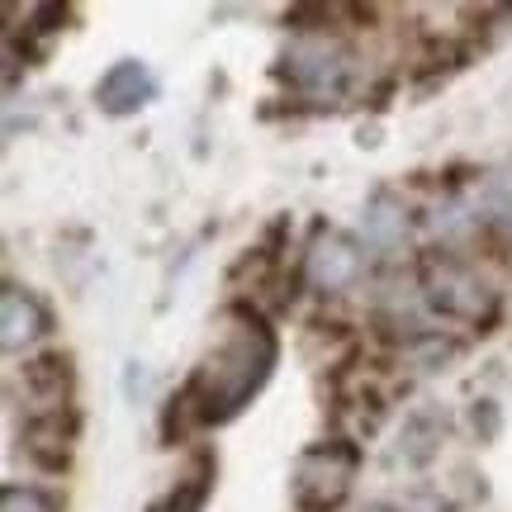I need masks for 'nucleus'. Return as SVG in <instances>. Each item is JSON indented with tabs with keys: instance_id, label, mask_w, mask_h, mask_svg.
Listing matches in <instances>:
<instances>
[{
	"instance_id": "obj_4",
	"label": "nucleus",
	"mask_w": 512,
	"mask_h": 512,
	"mask_svg": "<svg viewBox=\"0 0 512 512\" xmlns=\"http://www.w3.org/2000/svg\"><path fill=\"white\" fill-rule=\"evenodd\" d=\"M422 294L441 318H460V323H489L494 318V290L456 261H437L422 280Z\"/></svg>"
},
{
	"instance_id": "obj_2",
	"label": "nucleus",
	"mask_w": 512,
	"mask_h": 512,
	"mask_svg": "<svg viewBox=\"0 0 512 512\" xmlns=\"http://www.w3.org/2000/svg\"><path fill=\"white\" fill-rule=\"evenodd\" d=\"M285 76L290 86L313 105H337L351 91L356 76V57L351 48H342L337 38H299L285 53Z\"/></svg>"
},
{
	"instance_id": "obj_7",
	"label": "nucleus",
	"mask_w": 512,
	"mask_h": 512,
	"mask_svg": "<svg viewBox=\"0 0 512 512\" xmlns=\"http://www.w3.org/2000/svg\"><path fill=\"white\" fill-rule=\"evenodd\" d=\"M361 266H366V256L351 238L342 233H318L309 247V280L318 285L323 294H337L356 285L361 280Z\"/></svg>"
},
{
	"instance_id": "obj_9",
	"label": "nucleus",
	"mask_w": 512,
	"mask_h": 512,
	"mask_svg": "<svg viewBox=\"0 0 512 512\" xmlns=\"http://www.w3.org/2000/svg\"><path fill=\"white\" fill-rule=\"evenodd\" d=\"M209 479H214V465L200 456L181 479H176V489H171L152 512H200L204 498H209Z\"/></svg>"
},
{
	"instance_id": "obj_6",
	"label": "nucleus",
	"mask_w": 512,
	"mask_h": 512,
	"mask_svg": "<svg viewBox=\"0 0 512 512\" xmlns=\"http://www.w3.org/2000/svg\"><path fill=\"white\" fill-rule=\"evenodd\" d=\"M43 332H48L43 299L29 294L24 285H5V290H0V347H5V356L29 351Z\"/></svg>"
},
{
	"instance_id": "obj_8",
	"label": "nucleus",
	"mask_w": 512,
	"mask_h": 512,
	"mask_svg": "<svg viewBox=\"0 0 512 512\" xmlns=\"http://www.w3.org/2000/svg\"><path fill=\"white\" fill-rule=\"evenodd\" d=\"M67 389H72V370H67V356H43V361H29L24 366V394L57 418L67 408Z\"/></svg>"
},
{
	"instance_id": "obj_5",
	"label": "nucleus",
	"mask_w": 512,
	"mask_h": 512,
	"mask_svg": "<svg viewBox=\"0 0 512 512\" xmlns=\"http://www.w3.org/2000/svg\"><path fill=\"white\" fill-rule=\"evenodd\" d=\"M152 100H157V76L147 72V62H138V57H119L110 72L95 81V105L110 119H128Z\"/></svg>"
},
{
	"instance_id": "obj_10",
	"label": "nucleus",
	"mask_w": 512,
	"mask_h": 512,
	"mask_svg": "<svg viewBox=\"0 0 512 512\" xmlns=\"http://www.w3.org/2000/svg\"><path fill=\"white\" fill-rule=\"evenodd\" d=\"M0 512H62L53 494H43L34 484H5L0 494Z\"/></svg>"
},
{
	"instance_id": "obj_1",
	"label": "nucleus",
	"mask_w": 512,
	"mask_h": 512,
	"mask_svg": "<svg viewBox=\"0 0 512 512\" xmlns=\"http://www.w3.org/2000/svg\"><path fill=\"white\" fill-rule=\"evenodd\" d=\"M275 370V332L252 309H228L185 384V403L200 422H228L261 394Z\"/></svg>"
},
{
	"instance_id": "obj_3",
	"label": "nucleus",
	"mask_w": 512,
	"mask_h": 512,
	"mask_svg": "<svg viewBox=\"0 0 512 512\" xmlns=\"http://www.w3.org/2000/svg\"><path fill=\"white\" fill-rule=\"evenodd\" d=\"M351 479H356V446L351 441H318L294 460L290 484L299 508L328 512L351 494Z\"/></svg>"
}]
</instances>
